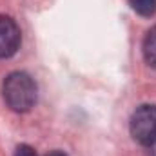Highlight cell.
Masks as SVG:
<instances>
[{"label":"cell","mask_w":156,"mask_h":156,"mask_svg":"<svg viewBox=\"0 0 156 156\" xmlns=\"http://www.w3.org/2000/svg\"><path fill=\"white\" fill-rule=\"evenodd\" d=\"M4 100L7 107L15 113H27L37 104V83L35 80L24 71H15L7 75L2 85Z\"/></svg>","instance_id":"obj_1"},{"label":"cell","mask_w":156,"mask_h":156,"mask_svg":"<svg viewBox=\"0 0 156 156\" xmlns=\"http://www.w3.org/2000/svg\"><path fill=\"white\" fill-rule=\"evenodd\" d=\"M129 131L140 145H156V105L144 104L136 107L129 120Z\"/></svg>","instance_id":"obj_2"},{"label":"cell","mask_w":156,"mask_h":156,"mask_svg":"<svg viewBox=\"0 0 156 156\" xmlns=\"http://www.w3.org/2000/svg\"><path fill=\"white\" fill-rule=\"evenodd\" d=\"M20 42L22 35L16 22L7 15H0V58H11L18 51Z\"/></svg>","instance_id":"obj_3"},{"label":"cell","mask_w":156,"mask_h":156,"mask_svg":"<svg viewBox=\"0 0 156 156\" xmlns=\"http://www.w3.org/2000/svg\"><path fill=\"white\" fill-rule=\"evenodd\" d=\"M142 53H144L145 62H147L153 69H156V26L151 27V29L147 31V35L144 37Z\"/></svg>","instance_id":"obj_4"},{"label":"cell","mask_w":156,"mask_h":156,"mask_svg":"<svg viewBox=\"0 0 156 156\" xmlns=\"http://www.w3.org/2000/svg\"><path fill=\"white\" fill-rule=\"evenodd\" d=\"M129 4L140 16H153L156 13V0H129Z\"/></svg>","instance_id":"obj_5"},{"label":"cell","mask_w":156,"mask_h":156,"mask_svg":"<svg viewBox=\"0 0 156 156\" xmlns=\"http://www.w3.org/2000/svg\"><path fill=\"white\" fill-rule=\"evenodd\" d=\"M15 156H38L37 151L29 145H18L16 151H15Z\"/></svg>","instance_id":"obj_6"},{"label":"cell","mask_w":156,"mask_h":156,"mask_svg":"<svg viewBox=\"0 0 156 156\" xmlns=\"http://www.w3.org/2000/svg\"><path fill=\"white\" fill-rule=\"evenodd\" d=\"M45 156H67V154L62 153V151H53V153H49V154H45Z\"/></svg>","instance_id":"obj_7"}]
</instances>
